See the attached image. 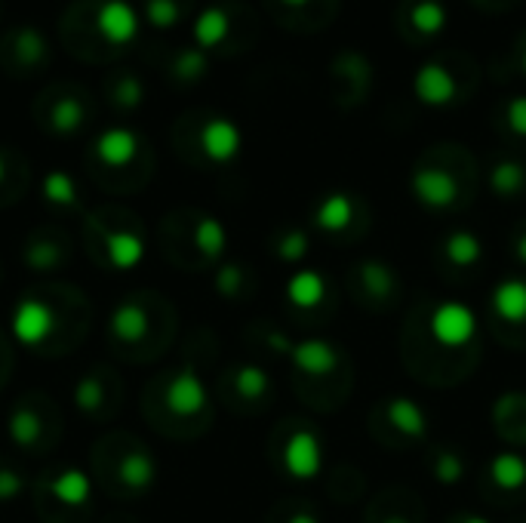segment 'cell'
<instances>
[{"mask_svg": "<svg viewBox=\"0 0 526 523\" xmlns=\"http://www.w3.org/2000/svg\"><path fill=\"white\" fill-rule=\"evenodd\" d=\"M59 290H34L13 311V333L28 351H65L84 333V324H68L59 311Z\"/></svg>", "mask_w": 526, "mask_h": 523, "instance_id": "1", "label": "cell"}, {"mask_svg": "<svg viewBox=\"0 0 526 523\" xmlns=\"http://www.w3.org/2000/svg\"><path fill=\"white\" fill-rule=\"evenodd\" d=\"M96 459V477L102 487L114 496L136 499L151 490L157 477V462L154 456L130 434H114L99 444Z\"/></svg>", "mask_w": 526, "mask_h": 523, "instance_id": "2", "label": "cell"}, {"mask_svg": "<svg viewBox=\"0 0 526 523\" xmlns=\"http://www.w3.org/2000/svg\"><path fill=\"white\" fill-rule=\"evenodd\" d=\"M93 499V477L80 468H59L40 477L37 511L50 523H84V511Z\"/></svg>", "mask_w": 526, "mask_h": 523, "instance_id": "3", "label": "cell"}, {"mask_svg": "<svg viewBox=\"0 0 526 523\" xmlns=\"http://www.w3.org/2000/svg\"><path fill=\"white\" fill-rule=\"evenodd\" d=\"M59 434V413L50 400L40 394H28L10 413V440L25 453L50 450Z\"/></svg>", "mask_w": 526, "mask_h": 523, "instance_id": "4", "label": "cell"}, {"mask_svg": "<svg viewBox=\"0 0 526 523\" xmlns=\"http://www.w3.org/2000/svg\"><path fill=\"white\" fill-rule=\"evenodd\" d=\"M151 296H130L124 305H117L111 320H108V339L117 354L127 357H142L145 348L157 330L154 317H151Z\"/></svg>", "mask_w": 526, "mask_h": 523, "instance_id": "5", "label": "cell"}, {"mask_svg": "<svg viewBox=\"0 0 526 523\" xmlns=\"http://www.w3.org/2000/svg\"><path fill=\"white\" fill-rule=\"evenodd\" d=\"M96 237H90L93 256L102 259L105 268L114 271H130L142 262L145 256V237L133 222H96L93 219Z\"/></svg>", "mask_w": 526, "mask_h": 523, "instance_id": "6", "label": "cell"}, {"mask_svg": "<svg viewBox=\"0 0 526 523\" xmlns=\"http://www.w3.org/2000/svg\"><path fill=\"white\" fill-rule=\"evenodd\" d=\"M151 397L176 422L200 419L207 413V388H204V382H200V376L191 367H182L173 376H167L160 385H154Z\"/></svg>", "mask_w": 526, "mask_h": 523, "instance_id": "7", "label": "cell"}, {"mask_svg": "<svg viewBox=\"0 0 526 523\" xmlns=\"http://www.w3.org/2000/svg\"><path fill=\"white\" fill-rule=\"evenodd\" d=\"M124 385L114 379L108 367H93L74 388V404L87 419H108L120 407Z\"/></svg>", "mask_w": 526, "mask_h": 523, "instance_id": "8", "label": "cell"}, {"mask_svg": "<svg viewBox=\"0 0 526 523\" xmlns=\"http://www.w3.org/2000/svg\"><path fill=\"white\" fill-rule=\"evenodd\" d=\"M431 333L437 336V342L450 345V348H459V345H468L477 333V320H474V311L462 302H443L434 308L431 314Z\"/></svg>", "mask_w": 526, "mask_h": 523, "instance_id": "9", "label": "cell"}, {"mask_svg": "<svg viewBox=\"0 0 526 523\" xmlns=\"http://www.w3.org/2000/svg\"><path fill=\"white\" fill-rule=\"evenodd\" d=\"M96 28L111 44H130L139 34V13L127 0H102V7L96 13Z\"/></svg>", "mask_w": 526, "mask_h": 523, "instance_id": "10", "label": "cell"}, {"mask_svg": "<svg viewBox=\"0 0 526 523\" xmlns=\"http://www.w3.org/2000/svg\"><path fill=\"white\" fill-rule=\"evenodd\" d=\"M240 145H244V136H240V127L228 117H213L200 130V148L216 164H228L240 154Z\"/></svg>", "mask_w": 526, "mask_h": 523, "instance_id": "11", "label": "cell"}, {"mask_svg": "<svg viewBox=\"0 0 526 523\" xmlns=\"http://www.w3.org/2000/svg\"><path fill=\"white\" fill-rule=\"evenodd\" d=\"M413 93H416L419 102L434 105V108L450 105V102L456 99V77H453L447 68H443V65L428 62V65H422V68L416 71V77H413Z\"/></svg>", "mask_w": 526, "mask_h": 523, "instance_id": "12", "label": "cell"}, {"mask_svg": "<svg viewBox=\"0 0 526 523\" xmlns=\"http://www.w3.org/2000/svg\"><path fill=\"white\" fill-rule=\"evenodd\" d=\"M96 157L102 160L105 167H111V170H120V167H130L133 160L139 157V151H142V142H139V136L130 130V127H111V130H105L99 139H96Z\"/></svg>", "mask_w": 526, "mask_h": 523, "instance_id": "13", "label": "cell"}, {"mask_svg": "<svg viewBox=\"0 0 526 523\" xmlns=\"http://www.w3.org/2000/svg\"><path fill=\"white\" fill-rule=\"evenodd\" d=\"M413 194L422 200L425 207L443 210L456 200V179L447 170H434V167H422L413 173Z\"/></svg>", "mask_w": 526, "mask_h": 523, "instance_id": "14", "label": "cell"}, {"mask_svg": "<svg viewBox=\"0 0 526 523\" xmlns=\"http://www.w3.org/2000/svg\"><path fill=\"white\" fill-rule=\"evenodd\" d=\"M68 262V244L56 234H34L28 237L25 244V265L31 271H40V274H50V271H59L62 265Z\"/></svg>", "mask_w": 526, "mask_h": 523, "instance_id": "15", "label": "cell"}, {"mask_svg": "<svg viewBox=\"0 0 526 523\" xmlns=\"http://www.w3.org/2000/svg\"><path fill=\"white\" fill-rule=\"evenodd\" d=\"M283 465L293 477H314L320 468V444L311 431H299L287 447H283Z\"/></svg>", "mask_w": 526, "mask_h": 523, "instance_id": "16", "label": "cell"}, {"mask_svg": "<svg viewBox=\"0 0 526 523\" xmlns=\"http://www.w3.org/2000/svg\"><path fill=\"white\" fill-rule=\"evenodd\" d=\"M228 31H231V19H228V13L222 7L204 10V13L197 16V22H194V40H197L200 50L219 47L222 40L228 37Z\"/></svg>", "mask_w": 526, "mask_h": 523, "instance_id": "17", "label": "cell"}, {"mask_svg": "<svg viewBox=\"0 0 526 523\" xmlns=\"http://www.w3.org/2000/svg\"><path fill=\"white\" fill-rule=\"evenodd\" d=\"M290 354H293V360H296V367H299V370L314 373V376L330 373L333 364H336L333 345H327V342H299V345H293Z\"/></svg>", "mask_w": 526, "mask_h": 523, "instance_id": "18", "label": "cell"}, {"mask_svg": "<svg viewBox=\"0 0 526 523\" xmlns=\"http://www.w3.org/2000/svg\"><path fill=\"white\" fill-rule=\"evenodd\" d=\"M493 305H496L499 317L517 324V320L526 317V284L517 277L505 280V284H499L496 293H493Z\"/></svg>", "mask_w": 526, "mask_h": 523, "instance_id": "19", "label": "cell"}, {"mask_svg": "<svg viewBox=\"0 0 526 523\" xmlns=\"http://www.w3.org/2000/svg\"><path fill=\"white\" fill-rule=\"evenodd\" d=\"M40 191H44V200L53 207H62V210H80V191H77V182L62 173V170H53L44 185H40Z\"/></svg>", "mask_w": 526, "mask_h": 523, "instance_id": "20", "label": "cell"}, {"mask_svg": "<svg viewBox=\"0 0 526 523\" xmlns=\"http://www.w3.org/2000/svg\"><path fill=\"white\" fill-rule=\"evenodd\" d=\"M388 419H391V425H394L397 431L410 434V437H422L425 428H428L422 407L413 404V400H407V397L391 400V404H388Z\"/></svg>", "mask_w": 526, "mask_h": 523, "instance_id": "21", "label": "cell"}, {"mask_svg": "<svg viewBox=\"0 0 526 523\" xmlns=\"http://www.w3.org/2000/svg\"><path fill=\"white\" fill-rule=\"evenodd\" d=\"M231 388H234L237 397H244V400H262L271 391V379L262 367L244 364V367H237L231 373Z\"/></svg>", "mask_w": 526, "mask_h": 523, "instance_id": "22", "label": "cell"}, {"mask_svg": "<svg viewBox=\"0 0 526 523\" xmlns=\"http://www.w3.org/2000/svg\"><path fill=\"white\" fill-rule=\"evenodd\" d=\"M84 120H87V108L80 105L74 96H65V99H59V102L50 108V127H53V133H59V136L77 133L80 127H84Z\"/></svg>", "mask_w": 526, "mask_h": 523, "instance_id": "23", "label": "cell"}, {"mask_svg": "<svg viewBox=\"0 0 526 523\" xmlns=\"http://www.w3.org/2000/svg\"><path fill=\"white\" fill-rule=\"evenodd\" d=\"M351 213H354V207H351V197L348 194H330V197L320 200L314 219H317L320 228L339 231V228H345L351 222Z\"/></svg>", "mask_w": 526, "mask_h": 523, "instance_id": "24", "label": "cell"}, {"mask_svg": "<svg viewBox=\"0 0 526 523\" xmlns=\"http://www.w3.org/2000/svg\"><path fill=\"white\" fill-rule=\"evenodd\" d=\"M225 228H222V222L219 219H213V216H204V219H197V225H194V247L204 253L207 259H216V256H222V250H225Z\"/></svg>", "mask_w": 526, "mask_h": 523, "instance_id": "25", "label": "cell"}, {"mask_svg": "<svg viewBox=\"0 0 526 523\" xmlns=\"http://www.w3.org/2000/svg\"><path fill=\"white\" fill-rule=\"evenodd\" d=\"M323 290H327V284L317 271H299L287 284V293L296 305H317L323 299Z\"/></svg>", "mask_w": 526, "mask_h": 523, "instance_id": "26", "label": "cell"}, {"mask_svg": "<svg viewBox=\"0 0 526 523\" xmlns=\"http://www.w3.org/2000/svg\"><path fill=\"white\" fill-rule=\"evenodd\" d=\"M410 25L419 34H437L447 25V10L437 0H419V4L410 10Z\"/></svg>", "mask_w": 526, "mask_h": 523, "instance_id": "27", "label": "cell"}, {"mask_svg": "<svg viewBox=\"0 0 526 523\" xmlns=\"http://www.w3.org/2000/svg\"><path fill=\"white\" fill-rule=\"evenodd\" d=\"M493 477H496V484L505 487V490H517L526 484V462L514 453H502L496 456L493 462Z\"/></svg>", "mask_w": 526, "mask_h": 523, "instance_id": "28", "label": "cell"}, {"mask_svg": "<svg viewBox=\"0 0 526 523\" xmlns=\"http://www.w3.org/2000/svg\"><path fill=\"white\" fill-rule=\"evenodd\" d=\"M480 240L471 234V231H456V234H450L447 237V256L453 259V265H459V268H468V265H474L477 259H480Z\"/></svg>", "mask_w": 526, "mask_h": 523, "instance_id": "29", "label": "cell"}, {"mask_svg": "<svg viewBox=\"0 0 526 523\" xmlns=\"http://www.w3.org/2000/svg\"><path fill=\"white\" fill-rule=\"evenodd\" d=\"M523 182H526V173H523V167L517 164V160H502V164H496L493 173H490V185L502 197L517 194L523 188Z\"/></svg>", "mask_w": 526, "mask_h": 523, "instance_id": "30", "label": "cell"}, {"mask_svg": "<svg viewBox=\"0 0 526 523\" xmlns=\"http://www.w3.org/2000/svg\"><path fill=\"white\" fill-rule=\"evenodd\" d=\"M47 40L44 34H40L37 28H22L16 34V56L25 62V65H37V62H44L47 59Z\"/></svg>", "mask_w": 526, "mask_h": 523, "instance_id": "31", "label": "cell"}, {"mask_svg": "<svg viewBox=\"0 0 526 523\" xmlns=\"http://www.w3.org/2000/svg\"><path fill=\"white\" fill-rule=\"evenodd\" d=\"M28 487V480L22 474L19 465L7 462V459H0V502H13L25 493Z\"/></svg>", "mask_w": 526, "mask_h": 523, "instance_id": "32", "label": "cell"}, {"mask_svg": "<svg viewBox=\"0 0 526 523\" xmlns=\"http://www.w3.org/2000/svg\"><path fill=\"white\" fill-rule=\"evenodd\" d=\"M207 65H210V59H207V53L204 50H185V53H179L176 56V62H173V74L179 77V80H197V77H204L207 74Z\"/></svg>", "mask_w": 526, "mask_h": 523, "instance_id": "33", "label": "cell"}, {"mask_svg": "<svg viewBox=\"0 0 526 523\" xmlns=\"http://www.w3.org/2000/svg\"><path fill=\"white\" fill-rule=\"evenodd\" d=\"M142 99H145V90H142V80H139V77L124 74V77H120L117 84H114V102H117L120 108H139Z\"/></svg>", "mask_w": 526, "mask_h": 523, "instance_id": "34", "label": "cell"}, {"mask_svg": "<svg viewBox=\"0 0 526 523\" xmlns=\"http://www.w3.org/2000/svg\"><path fill=\"white\" fill-rule=\"evenodd\" d=\"M145 19L154 28H173L179 22V4H176V0H148V4H145Z\"/></svg>", "mask_w": 526, "mask_h": 523, "instance_id": "35", "label": "cell"}, {"mask_svg": "<svg viewBox=\"0 0 526 523\" xmlns=\"http://www.w3.org/2000/svg\"><path fill=\"white\" fill-rule=\"evenodd\" d=\"M360 277L370 284L373 296H388L391 287H394L391 271H388L385 265H379V262H363V265H360Z\"/></svg>", "mask_w": 526, "mask_h": 523, "instance_id": "36", "label": "cell"}, {"mask_svg": "<svg viewBox=\"0 0 526 523\" xmlns=\"http://www.w3.org/2000/svg\"><path fill=\"white\" fill-rule=\"evenodd\" d=\"M308 253V237L305 231H287V234H280L277 240V256L280 259H287V262H296Z\"/></svg>", "mask_w": 526, "mask_h": 523, "instance_id": "37", "label": "cell"}, {"mask_svg": "<svg viewBox=\"0 0 526 523\" xmlns=\"http://www.w3.org/2000/svg\"><path fill=\"white\" fill-rule=\"evenodd\" d=\"M462 471H465V465L453 453H440V459L434 465V477L440 480V484H456V480L462 477Z\"/></svg>", "mask_w": 526, "mask_h": 523, "instance_id": "38", "label": "cell"}, {"mask_svg": "<svg viewBox=\"0 0 526 523\" xmlns=\"http://www.w3.org/2000/svg\"><path fill=\"white\" fill-rule=\"evenodd\" d=\"M505 120L508 127L520 136H526V96H514L505 108Z\"/></svg>", "mask_w": 526, "mask_h": 523, "instance_id": "39", "label": "cell"}, {"mask_svg": "<svg viewBox=\"0 0 526 523\" xmlns=\"http://www.w3.org/2000/svg\"><path fill=\"white\" fill-rule=\"evenodd\" d=\"M219 290L225 293V296H237V290H240V268L237 265H225L222 271H219Z\"/></svg>", "mask_w": 526, "mask_h": 523, "instance_id": "40", "label": "cell"}, {"mask_svg": "<svg viewBox=\"0 0 526 523\" xmlns=\"http://www.w3.org/2000/svg\"><path fill=\"white\" fill-rule=\"evenodd\" d=\"M7 373H10V364H7V348H4V342H0V385H4Z\"/></svg>", "mask_w": 526, "mask_h": 523, "instance_id": "41", "label": "cell"}, {"mask_svg": "<svg viewBox=\"0 0 526 523\" xmlns=\"http://www.w3.org/2000/svg\"><path fill=\"white\" fill-rule=\"evenodd\" d=\"M4 182H7V160L0 154V188H4Z\"/></svg>", "mask_w": 526, "mask_h": 523, "instance_id": "42", "label": "cell"}, {"mask_svg": "<svg viewBox=\"0 0 526 523\" xmlns=\"http://www.w3.org/2000/svg\"><path fill=\"white\" fill-rule=\"evenodd\" d=\"M517 256H520V259L526 262V234L520 237V244H517Z\"/></svg>", "mask_w": 526, "mask_h": 523, "instance_id": "43", "label": "cell"}, {"mask_svg": "<svg viewBox=\"0 0 526 523\" xmlns=\"http://www.w3.org/2000/svg\"><path fill=\"white\" fill-rule=\"evenodd\" d=\"M290 523H317V520H314L311 514H299V517H293Z\"/></svg>", "mask_w": 526, "mask_h": 523, "instance_id": "44", "label": "cell"}, {"mask_svg": "<svg viewBox=\"0 0 526 523\" xmlns=\"http://www.w3.org/2000/svg\"><path fill=\"white\" fill-rule=\"evenodd\" d=\"M283 4H287V7H305L308 0H283Z\"/></svg>", "mask_w": 526, "mask_h": 523, "instance_id": "45", "label": "cell"}, {"mask_svg": "<svg viewBox=\"0 0 526 523\" xmlns=\"http://www.w3.org/2000/svg\"><path fill=\"white\" fill-rule=\"evenodd\" d=\"M462 523H490V520L487 517H465Z\"/></svg>", "mask_w": 526, "mask_h": 523, "instance_id": "46", "label": "cell"}, {"mask_svg": "<svg viewBox=\"0 0 526 523\" xmlns=\"http://www.w3.org/2000/svg\"><path fill=\"white\" fill-rule=\"evenodd\" d=\"M111 523H133V517H111Z\"/></svg>", "mask_w": 526, "mask_h": 523, "instance_id": "47", "label": "cell"}, {"mask_svg": "<svg viewBox=\"0 0 526 523\" xmlns=\"http://www.w3.org/2000/svg\"><path fill=\"white\" fill-rule=\"evenodd\" d=\"M388 523H407V520H397V517H394V520H388Z\"/></svg>", "mask_w": 526, "mask_h": 523, "instance_id": "48", "label": "cell"}, {"mask_svg": "<svg viewBox=\"0 0 526 523\" xmlns=\"http://www.w3.org/2000/svg\"><path fill=\"white\" fill-rule=\"evenodd\" d=\"M523 71H526V53H523Z\"/></svg>", "mask_w": 526, "mask_h": 523, "instance_id": "49", "label": "cell"}]
</instances>
